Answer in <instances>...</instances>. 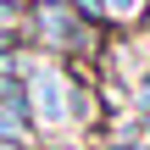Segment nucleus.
Masks as SVG:
<instances>
[{"mask_svg":"<svg viewBox=\"0 0 150 150\" xmlns=\"http://www.w3.org/2000/svg\"><path fill=\"white\" fill-rule=\"evenodd\" d=\"M45 6H72V0H33V11H45Z\"/></svg>","mask_w":150,"mask_h":150,"instance_id":"nucleus-8","label":"nucleus"},{"mask_svg":"<svg viewBox=\"0 0 150 150\" xmlns=\"http://www.w3.org/2000/svg\"><path fill=\"white\" fill-rule=\"evenodd\" d=\"M22 50H28V33H22V22L0 17V61H11V56H22Z\"/></svg>","mask_w":150,"mask_h":150,"instance_id":"nucleus-3","label":"nucleus"},{"mask_svg":"<svg viewBox=\"0 0 150 150\" xmlns=\"http://www.w3.org/2000/svg\"><path fill=\"white\" fill-rule=\"evenodd\" d=\"M145 150H150V139H145Z\"/></svg>","mask_w":150,"mask_h":150,"instance_id":"nucleus-9","label":"nucleus"},{"mask_svg":"<svg viewBox=\"0 0 150 150\" xmlns=\"http://www.w3.org/2000/svg\"><path fill=\"white\" fill-rule=\"evenodd\" d=\"M106 17H111L117 33H122V28H139L150 17V0H106Z\"/></svg>","mask_w":150,"mask_h":150,"instance_id":"nucleus-2","label":"nucleus"},{"mask_svg":"<svg viewBox=\"0 0 150 150\" xmlns=\"http://www.w3.org/2000/svg\"><path fill=\"white\" fill-rule=\"evenodd\" d=\"M0 150H45L39 139H0Z\"/></svg>","mask_w":150,"mask_h":150,"instance_id":"nucleus-7","label":"nucleus"},{"mask_svg":"<svg viewBox=\"0 0 150 150\" xmlns=\"http://www.w3.org/2000/svg\"><path fill=\"white\" fill-rule=\"evenodd\" d=\"M106 150H145V139H134V134H117V139H106Z\"/></svg>","mask_w":150,"mask_h":150,"instance_id":"nucleus-6","label":"nucleus"},{"mask_svg":"<svg viewBox=\"0 0 150 150\" xmlns=\"http://www.w3.org/2000/svg\"><path fill=\"white\" fill-rule=\"evenodd\" d=\"M72 11H78L89 28H111V17H106V0H72Z\"/></svg>","mask_w":150,"mask_h":150,"instance_id":"nucleus-4","label":"nucleus"},{"mask_svg":"<svg viewBox=\"0 0 150 150\" xmlns=\"http://www.w3.org/2000/svg\"><path fill=\"white\" fill-rule=\"evenodd\" d=\"M28 11H33V0H0V17H11V22H28Z\"/></svg>","mask_w":150,"mask_h":150,"instance_id":"nucleus-5","label":"nucleus"},{"mask_svg":"<svg viewBox=\"0 0 150 150\" xmlns=\"http://www.w3.org/2000/svg\"><path fill=\"white\" fill-rule=\"evenodd\" d=\"M28 106H33V122L45 139L72 128V83L50 56H33V67H28Z\"/></svg>","mask_w":150,"mask_h":150,"instance_id":"nucleus-1","label":"nucleus"}]
</instances>
